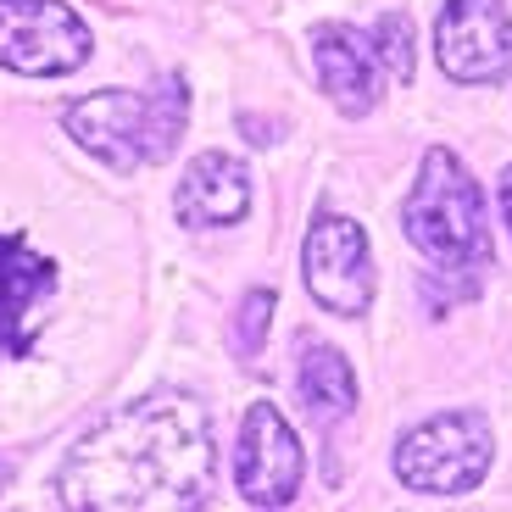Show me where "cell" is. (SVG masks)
<instances>
[{"label": "cell", "mask_w": 512, "mask_h": 512, "mask_svg": "<svg viewBox=\"0 0 512 512\" xmlns=\"http://www.w3.org/2000/svg\"><path fill=\"white\" fill-rule=\"evenodd\" d=\"M212 490V418L184 390L112 412L67 451L62 507H201Z\"/></svg>", "instance_id": "1"}, {"label": "cell", "mask_w": 512, "mask_h": 512, "mask_svg": "<svg viewBox=\"0 0 512 512\" xmlns=\"http://www.w3.org/2000/svg\"><path fill=\"white\" fill-rule=\"evenodd\" d=\"M407 240L435 262V273L423 279V301L435 312L479 295L490 273L485 195L446 145H435L418 167V190L407 195Z\"/></svg>", "instance_id": "2"}, {"label": "cell", "mask_w": 512, "mask_h": 512, "mask_svg": "<svg viewBox=\"0 0 512 512\" xmlns=\"http://www.w3.org/2000/svg\"><path fill=\"white\" fill-rule=\"evenodd\" d=\"M184 117H190V90H184L179 73H167L145 95H134V90L84 95V101H73L62 112V123L90 156H101L117 173H134L145 162L173 156V145L184 134Z\"/></svg>", "instance_id": "3"}, {"label": "cell", "mask_w": 512, "mask_h": 512, "mask_svg": "<svg viewBox=\"0 0 512 512\" xmlns=\"http://www.w3.org/2000/svg\"><path fill=\"white\" fill-rule=\"evenodd\" d=\"M396 474L423 496H462L490 474V423L479 412H440L396 446Z\"/></svg>", "instance_id": "4"}, {"label": "cell", "mask_w": 512, "mask_h": 512, "mask_svg": "<svg viewBox=\"0 0 512 512\" xmlns=\"http://www.w3.org/2000/svg\"><path fill=\"white\" fill-rule=\"evenodd\" d=\"M90 62V28L62 0H0V67L62 78Z\"/></svg>", "instance_id": "5"}, {"label": "cell", "mask_w": 512, "mask_h": 512, "mask_svg": "<svg viewBox=\"0 0 512 512\" xmlns=\"http://www.w3.org/2000/svg\"><path fill=\"white\" fill-rule=\"evenodd\" d=\"M301 273L318 307L340 312V318H362L373 307V256H368V234L351 218L323 212L307 229L301 245Z\"/></svg>", "instance_id": "6"}, {"label": "cell", "mask_w": 512, "mask_h": 512, "mask_svg": "<svg viewBox=\"0 0 512 512\" xmlns=\"http://www.w3.org/2000/svg\"><path fill=\"white\" fill-rule=\"evenodd\" d=\"M435 56L457 84H496L512 73V12L501 0H446Z\"/></svg>", "instance_id": "7"}, {"label": "cell", "mask_w": 512, "mask_h": 512, "mask_svg": "<svg viewBox=\"0 0 512 512\" xmlns=\"http://www.w3.org/2000/svg\"><path fill=\"white\" fill-rule=\"evenodd\" d=\"M301 440L284 423V412L273 401H251L240 423V457H234V479H240V496L251 507H290L295 490H301Z\"/></svg>", "instance_id": "8"}, {"label": "cell", "mask_w": 512, "mask_h": 512, "mask_svg": "<svg viewBox=\"0 0 512 512\" xmlns=\"http://www.w3.org/2000/svg\"><path fill=\"white\" fill-rule=\"evenodd\" d=\"M56 290V262L23 234H0V357L34 351V307Z\"/></svg>", "instance_id": "9"}, {"label": "cell", "mask_w": 512, "mask_h": 512, "mask_svg": "<svg viewBox=\"0 0 512 512\" xmlns=\"http://www.w3.org/2000/svg\"><path fill=\"white\" fill-rule=\"evenodd\" d=\"M312 51H318V73H323V90L334 95V106H340L346 117L373 112V101L384 95L379 45L362 39L357 28L323 23V28H312Z\"/></svg>", "instance_id": "10"}, {"label": "cell", "mask_w": 512, "mask_h": 512, "mask_svg": "<svg viewBox=\"0 0 512 512\" xmlns=\"http://www.w3.org/2000/svg\"><path fill=\"white\" fill-rule=\"evenodd\" d=\"M173 212H179L184 229H229V223H240L251 212V173H245V162H234L223 151L195 156L179 184Z\"/></svg>", "instance_id": "11"}, {"label": "cell", "mask_w": 512, "mask_h": 512, "mask_svg": "<svg viewBox=\"0 0 512 512\" xmlns=\"http://www.w3.org/2000/svg\"><path fill=\"white\" fill-rule=\"evenodd\" d=\"M295 390H301V407L318 423H334L357 407V379H351V362L334 346H307L301 373H295Z\"/></svg>", "instance_id": "12"}, {"label": "cell", "mask_w": 512, "mask_h": 512, "mask_svg": "<svg viewBox=\"0 0 512 512\" xmlns=\"http://www.w3.org/2000/svg\"><path fill=\"white\" fill-rule=\"evenodd\" d=\"M373 45H379V62L407 84V78H412V23H407V17L384 12L379 23H373Z\"/></svg>", "instance_id": "13"}, {"label": "cell", "mask_w": 512, "mask_h": 512, "mask_svg": "<svg viewBox=\"0 0 512 512\" xmlns=\"http://www.w3.org/2000/svg\"><path fill=\"white\" fill-rule=\"evenodd\" d=\"M268 312H273V290H251L240 301V318H234V351L256 357L262 340H268Z\"/></svg>", "instance_id": "14"}, {"label": "cell", "mask_w": 512, "mask_h": 512, "mask_svg": "<svg viewBox=\"0 0 512 512\" xmlns=\"http://www.w3.org/2000/svg\"><path fill=\"white\" fill-rule=\"evenodd\" d=\"M501 218H507V234H512V167L501 173Z\"/></svg>", "instance_id": "15"}, {"label": "cell", "mask_w": 512, "mask_h": 512, "mask_svg": "<svg viewBox=\"0 0 512 512\" xmlns=\"http://www.w3.org/2000/svg\"><path fill=\"white\" fill-rule=\"evenodd\" d=\"M6 479H12V468H6V462H0V490H6Z\"/></svg>", "instance_id": "16"}]
</instances>
